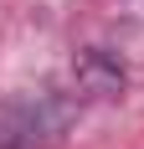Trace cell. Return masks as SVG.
Returning <instances> with one entry per match:
<instances>
[{"instance_id": "obj_1", "label": "cell", "mask_w": 144, "mask_h": 149, "mask_svg": "<svg viewBox=\"0 0 144 149\" xmlns=\"http://www.w3.org/2000/svg\"><path fill=\"white\" fill-rule=\"evenodd\" d=\"M67 103H26L0 113V149H41L62 134Z\"/></svg>"}, {"instance_id": "obj_2", "label": "cell", "mask_w": 144, "mask_h": 149, "mask_svg": "<svg viewBox=\"0 0 144 149\" xmlns=\"http://www.w3.org/2000/svg\"><path fill=\"white\" fill-rule=\"evenodd\" d=\"M77 88L93 98H113V93H124V67L103 52H82L77 57Z\"/></svg>"}]
</instances>
